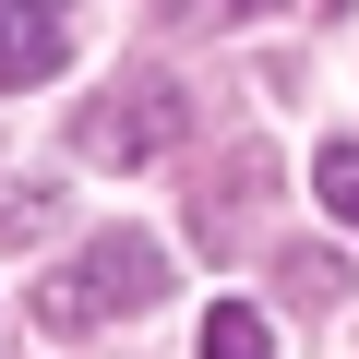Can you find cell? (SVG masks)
I'll list each match as a JSON object with an SVG mask.
<instances>
[{
  "mask_svg": "<svg viewBox=\"0 0 359 359\" xmlns=\"http://www.w3.org/2000/svg\"><path fill=\"white\" fill-rule=\"evenodd\" d=\"M168 299V252L144 240V228H96L48 287H36V311H48V335H96V323H120V311H156Z\"/></svg>",
  "mask_w": 359,
  "mask_h": 359,
  "instance_id": "obj_1",
  "label": "cell"
},
{
  "mask_svg": "<svg viewBox=\"0 0 359 359\" xmlns=\"http://www.w3.org/2000/svg\"><path fill=\"white\" fill-rule=\"evenodd\" d=\"M168 132H180V84H168V72H132V84H108V96L72 120V144H84L96 168H144V156H168Z\"/></svg>",
  "mask_w": 359,
  "mask_h": 359,
  "instance_id": "obj_2",
  "label": "cell"
},
{
  "mask_svg": "<svg viewBox=\"0 0 359 359\" xmlns=\"http://www.w3.org/2000/svg\"><path fill=\"white\" fill-rule=\"evenodd\" d=\"M72 36H84V0H0V84H48L60 60H72Z\"/></svg>",
  "mask_w": 359,
  "mask_h": 359,
  "instance_id": "obj_3",
  "label": "cell"
},
{
  "mask_svg": "<svg viewBox=\"0 0 359 359\" xmlns=\"http://www.w3.org/2000/svg\"><path fill=\"white\" fill-rule=\"evenodd\" d=\"M204 359H276L264 311H252V299H216V311H204Z\"/></svg>",
  "mask_w": 359,
  "mask_h": 359,
  "instance_id": "obj_4",
  "label": "cell"
},
{
  "mask_svg": "<svg viewBox=\"0 0 359 359\" xmlns=\"http://www.w3.org/2000/svg\"><path fill=\"white\" fill-rule=\"evenodd\" d=\"M311 192H323V216L359 228V144H323V156H311Z\"/></svg>",
  "mask_w": 359,
  "mask_h": 359,
  "instance_id": "obj_5",
  "label": "cell"
},
{
  "mask_svg": "<svg viewBox=\"0 0 359 359\" xmlns=\"http://www.w3.org/2000/svg\"><path fill=\"white\" fill-rule=\"evenodd\" d=\"M216 13H264V0H216Z\"/></svg>",
  "mask_w": 359,
  "mask_h": 359,
  "instance_id": "obj_6",
  "label": "cell"
}]
</instances>
